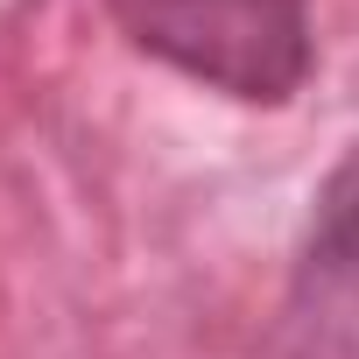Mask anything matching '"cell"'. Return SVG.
Instances as JSON below:
<instances>
[{"mask_svg":"<svg viewBox=\"0 0 359 359\" xmlns=\"http://www.w3.org/2000/svg\"><path fill=\"white\" fill-rule=\"evenodd\" d=\"M120 8L141 43L240 99H282L303 71V0H120Z\"/></svg>","mask_w":359,"mask_h":359,"instance_id":"cell-1","label":"cell"},{"mask_svg":"<svg viewBox=\"0 0 359 359\" xmlns=\"http://www.w3.org/2000/svg\"><path fill=\"white\" fill-rule=\"evenodd\" d=\"M317 282H324V310L331 324L359 345V226H338L317 254Z\"/></svg>","mask_w":359,"mask_h":359,"instance_id":"cell-2","label":"cell"}]
</instances>
